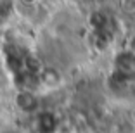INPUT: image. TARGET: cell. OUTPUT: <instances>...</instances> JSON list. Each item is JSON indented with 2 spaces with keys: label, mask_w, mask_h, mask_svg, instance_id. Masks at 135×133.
<instances>
[{
  "label": "cell",
  "mask_w": 135,
  "mask_h": 133,
  "mask_svg": "<svg viewBox=\"0 0 135 133\" xmlns=\"http://www.w3.org/2000/svg\"><path fill=\"white\" fill-rule=\"evenodd\" d=\"M16 104H17V107L19 109H23V111H33L36 107V98H35V95L31 93V92H28V90H23V92H19L17 93V97H16Z\"/></svg>",
  "instance_id": "1"
},
{
  "label": "cell",
  "mask_w": 135,
  "mask_h": 133,
  "mask_svg": "<svg viewBox=\"0 0 135 133\" xmlns=\"http://www.w3.org/2000/svg\"><path fill=\"white\" fill-rule=\"evenodd\" d=\"M24 2H26V4H33V2H35V0H24Z\"/></svg>",
  "instance_id": "2"
}]
</instances>
